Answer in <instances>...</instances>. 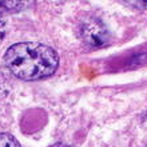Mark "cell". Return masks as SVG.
Listing matches in <instances>:
<instances>
[{"mask_svg": "<svg viewBox=\"0 0 147 147\" xmlns=\"http://www.w3.org/2000/svg\"><path fill=\"white\" fill-rule=\"evenodd\" d=\"M4 63L22 80H39L54 75L59 56L51 47L36 42L16 43L5 51Z\"/></svg>", "mask_w": 147, "mask_h": 147, "instance_id": "1", "label": "cell"}, {"mask_svg": "<svg viewBox=\"0 0 147 147\" xmlns=\"http://www.w3.org/2000/svg\"><path fill=\"white\" fill-rule=\"evenodd\" d=\"M80 34L86 43H88V44L95 47L105 46L110 39V34L107 27L99 19H95V18L86 19L82 23Z\"/></svg>", "mask_w": 147, "mask_h": 147, "instance_id": "2", "label": "cell"}, {"mask_svg": "<svg viewBox=\"0 0 147 147\" xmlns=\"http://www.w3.org/2000/svg\"><path fill=\"white\" fill-rule=\"evenodd\" d=\"M0 147H22L13 135L8 132H1L0 134Z\"/></svg>", "mask_w": 147, "mask_h": 147, "instance_id": "3", "label": "cell"}, {"mask_svg": "<svg viewBox=\"0 0 147 147\" xmlns=\"http://www.w3.org/2000/svg\"><path fill=\"white\" fill-rule=\"evenodd\" d=\"M4 35H5V22L3 18H0V43L3 42Z\"/></svg>", "mask_w": 147, "mask_h": 147, "instance_id": "4", "label": "cell"}, {"mask_svg": "<svg viewBox=\"0 0 147 147\" xmlns=\"http://www.w3.org/2000/svg\"><path fill=\"white\" fill-rule=\"evenodd\" d=\"M51 147H70V146H67V144H64V143H56V144H54V146H51Z\"/></svg>", "mask_w": 147, "mask_h": 147, "instance_id": "5", "label": "cell"}]
</instances>
